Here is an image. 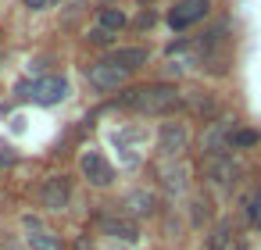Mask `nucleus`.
<instances>
[{
	"label": "nucleus",
	"mask_w": 261,
	"mask_h": 250,
	"mask_svg": "<svg viewBox=\"0 0 261 250\" xmlns=\"http://www.w3.org/2000/svg\"><path fill=\"white\" fill-rule=\"evenodd\" d=\"M182 93L172 82H150V86H133L118 97L122 107H133L140 115H168L172 107H179Z\"/></svg>",
	"instance_id": "1"
},
{
	"label": "nucleus",
	"mask_w": 261,
	"mask_h": 250,
	"mask_svg": "<svg viewBox=\"0 0 261 250\" xmlns=\"http://www.w3.org/2000/svg\"><path fill=\"white\" fill-rule=\"evenodd\" d=\"M186 150H190V129H186V122H179V118L161 122L158 125V154L165 161H179Z\"/></svg>",
	"instance_id": "2"
},
{
	"label": "nucleus",
	"mask_w": 261,
	"mask_h": 250,
	"mask_svg": "<svg viewBox=\"0 0 261 250\" xmlns=\"http://www.w3.org/2000/svg\"><path fill=\"white\" fill-rule=\"evenodd\" d=\"M207 179L218 186V189H232L240 179H243V164L232 157V154H218V157H207Z\"/></svg>",
	"instance_id": "3"
},
{
	"label": "nucleus",
	"mask_w": 261,
	"mask_h": 250,
	"mask_svg": "<svg viewBox=\"0 0 261 250\" xmlns=\"http://www.w3.org/2000/svg\"><path fill=\"white\" fill-rule=\"evenodd\" d=\"M236 132V118H218L207 125L200 147H204V157H218V154H229V140Z\"/></svg>",
	"instance_id": "4"
},
{
	"label": "nucleus",
	"mask_w": 261,
	"mask_h": 250,
	"mask_svg": "<svg viewBox=\"0 0 261 250\" xmlns=\"http://www.w3.org/2000/svg\"><path fill=\"white\" fill-rule=\"evenodd\" d=\"M68 200H72V182L65 175L43 179V186H40V207L43 211H65Z\"/></svg>",
	"instance_id": "5"
},
{
	"label": "nucleus",
	"mask_w": 261,
	"mask_h": 250,
	"mask_svg": "<svg viewBox=\"0 0 261 250\" xmlns=\"http://www.w3.org/2000/svg\"><path fill=\"white\" fill-rule=\"evenodd\" d=\"M207 11H211L207 0H179V4L168 11V25H172L175 33H182V29L197 25L200 18H207Z\"/></svg>",
	"instance_id": "6"
},
{
	"label": "nucleus",
	"mask_w": 261,
	"mask_h": 250,
	"mask_svg": "<svg viewBox=\"0 0 261 250\" xmlns=\"http://www.w3.org/2000/svg\"><path fill=\"white\" fill-rule=\"evenodd\" d=\"M79 168H83V175L90 179V186H111L115 182V168H111V161L104 157V154H97V150H86L83 154V161H79Z\"/></svg>",
	"instance_id": "7"
},
{
	"label": "nucleus",
	"mask_w": 261,
	"mask_h": 250,
	"mask_svg": "<svg viewBox=\"0 0 261 250\" xmlns=\"http://www.w3.org/2000/svg\"><path fill=\"white\" fill-rule=\"evenodd\" d=\"M100 232L111 236V239H122V243H136V239H140V225H136V218L118 214V211L100 214Z\"/></svg>",
	"instance_id": "8"
},
{
	"label": "nucleus",
	"mask_w": 261,
	"mask_h": 250,
	"mask_svg": "<svg viewBox=\"0 0 261 250\" xmlns=\"http://www.w3.org/2000/svg\"><path fill=\"white\" fill-rule=\"evenodd\" d=\"M86 79H90V86H93V90H100V93H111V90H118V86L125 82V72H122V68H115V65L104 58V61L90 65Z\"/></svg>",
	"instance_id": "9"
},
{
	"label": "nucleus",
	"mask_w": 261,
	"mask_h": 250,
	"mask_svg": "<svg viewBox=\"0 0 261 250\" xmlns=\"http://www.w3.org/2000/svg\"><path fill=\"white\" fill-rule=\"evenodd\" d=\"M65 97H68V82H65L61 75H47V79H40V82L33 86V100H36V104H43V107L61 104Z\"/></svg>",
	"instance_id": "10"
},
{
	"label": "nucleus",
	"mask_w": 261,
	"mask_h": 250,
	"mask_svg": "<svg viewBox=\"0 0 261 250\" xmlns=\"http://www.w3.org/2000/svg\"><path fill=\"white\" fill-rule=\"evenodd\" d=\"M158 175H161V186H165L172 197L186 193V186H190V168H186L182 161H165V164L158 168Z\"/></svg>",
	"instance_id": "11"
},
{
	"label": "nucleus",
	"mask_w": 261,
	"mask_h": 250,
	"mask_svg": "<svg viewBox=\"0 0 261 250\" xmlns=\"http://www.w3.org/2000/svg\"><path fill=\"white\" fill-rule=\"evenodd\" d=\"M108 61L129 75V72L143 68V65L150 61V54H147V47H118V50H111V58H108Z\"/></svg>",
	"instance_id": "12"
},
{
	"label": "nucleus",
	"mask_w": 261,
	"mask_h": 250,
	"mask_svg": "<svg viewBox=\"0 0 261 250\" xmlns=\"http://www.w3.org/2000/svg\"><path fill=\"white\" fill-rule=\"evenodd\" d=\"M232 218H218L211 232L204 236V250H232Z\"/></svg>",
	"instance_id": "13"
},
{
	"label": "nucleus",
	"mask_w": 261,
	"mask_h": 250,
	"mask_svg": "<svg viewBox=\"0 0 261 250\" xmlns=\"http://www.w3.org/2000/svg\"><path fill=\"white\" fill-rule=\"evenodd\" d=\"M125 207H129V218H150L158 211V197L150 189H133L125 197Z\"/></svg>",
	"instance_id": "14"
},
{
	"label": "nucleus",
	"mask_w": 261,
	"mask_h": 250,
	"mask_svg": "<svg viewBox=\"0 0 261 250\" xmlns=\"http://www.w3.org/2000/svg\"><path fill=\"white\" fill-rule=\"evenodd\" d=\"M211 218H215V200L207 193H197L190 200V221H193V229H204Z\"/></svg>",
	"instance_id": "15"
},
{
	"label": "nucleus",
	"mask_w": 261,
	"mask_h": 250,
	"mask_svg": "<svg viewBox=\"0 0 261 250\" xmlns=\"http://www.w3.org/2000/svg\"><path fill=\"white\" fill-rule=\"evenodd\" d=\"M240 218H243L247 225H257V221H261V189L240 193Z\"/></svg>",
	"instance_id": "16"
},
{
	"label": "nucleus",
	"mask_w": 261,
	"mask_h": 250,
	"mask_svg": "<svg viewBox=\"0 0 261 250\" xmlns=\"http://www.w3.org/2000/svg\"><path fill=\"white\" fill-rule=\"evenodd\" d=\"M125 11H118V8H100V18H97V29H104L108 36L111 33H118V29H125Z\"/></svg>",
	"instance_id": "17"
},
{
	"label": "nucleus",
	"mask_w": 261,
	"mask_h": 250,
	"mask_svg": "<svg viewBox=\"0 0 261 250\" xmlns=\"http://www.w3.org/2000/svg\"><path fill=\"white\" fill-rule=\"evenodd\" d=\"M29 250H61V236H54L47 229H33L29 232Z\"/></svg>",
	"instance_id": "18"
},
{
	"label": "nucleus",
	"mask_w": 261,
	"mask_h": 250,
	"mask_svg": "<svg viewBox=\"0 0 261 250\" xmlns=\"http://www.w3.org/2000/svg\"><path fill=\"white\" fill-rule=\"evenodd\" d=\"M261 136L257 132H250V129H236L232 132V140H229V150H243V147H254Z\"/></svg>",
	"instance_id": "19"
},
{
	"label": "nucleus",
	"mask_w": 261,
	"mask_h": 250,
	"mask_svg": "<svg viewBox=\"0 0 261 250\" xmlns=\"http://www.w3.org/2000/svg\"><path fill=\"white\" fill-rule=\"evenodd\" d=\"M190 107H193L197 115H211V111H215V104H211L207 97H190Z\"/></svg>",
	"instance_id": "20"
},
{
	"label": "nucleus",
	"mask_w": 261,
	"mask_h": 250,
	"mask_svg": "<svg viewBox=\"0 0 261 250\" xmlns=\"http://www.w3.org/2000/svg\"><path fill=\"white\" fill-rule=\"evenodd\" d=\"M90 40H93L97 47H104V43H111V36H108L104 29H93V33H90Z\"/></svg>",
	"instance_id": "21"
},
{
	"label": "nucleus",
	"mask_w": 261,
	"mask_h": 250,
	"mask_svg": "<svg viewBox=\"0 0 261 250\" xmlns=\"http://www.w3.org/2000/svg\"><path fill=\"white\" fill-rule=\"evenodd\" d=\"M22 4H25V8H33V11H43L50 0H22Z\"/></svg>",
	"instance_id": "22"
},
{
	"label": "nucleus",
	"mask_w": 261,
	"mask_h": 250,
	"mask_svg": "<svg viewBox=\"0 0 261 250\" xmlns=\"http://www.w3.org/2000/svg\"><path fill=\"white\" fill-rule=\"evenodd\" d=\"M147 25H154V15H150V11L140 15V29H147Z\"/></svg>",
	"instance_id": "23"
},
{
	"label": "nucleus",
	"mask_w": 261,
	"mask_h": 250,
	"mask_svg": "<svg viewBox=\"0 0 261 250\" xmlns=\"http://www.w3.org/2000/svg\"><path fill=\"white\" fill-rule=\"evenodd\" d=\"M232 250H247V243H236V246H232Z\"/></svg>",
	"instance_id": "24"
}]
</instances>
